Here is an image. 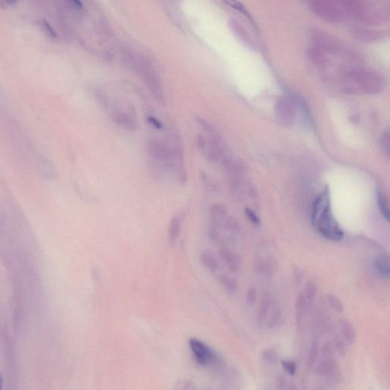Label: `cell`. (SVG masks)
Instances as JSON below:
<instances>
[{"mask_svg":"<svg viewBox=\"0 0 390 390\" xmlns=\"http://www.w3.org/2000/svg\"><path fill=\"white\" fill-rule=\"evenodd\" d=\"M147 150L157 171L171 175L180 185L187 183L183 143L178 133H170L165 142L157 138L149 139Z\"/></svg>","mask_w":390,"mask_h":390,"instance_id":"6da1fadb","label":"cell"},{"mask_svg":"<svg viewBox=\"0 0 390 390\" xmlns=\"http://www.w3.org/2000/svg\"><path fill=\"white\" fill-rule=\"evenodd\" d=\"M340 81L348 91L374 96L382 93L385 82L375 70L358 65H346L338 72Z\"/></svg>","mask_w":390,"mask_h":390,"instance_id":"7a4b0ae2","label":"cell"},{"mask_svg":"<svg viewBox=\"0 0 390 390\" xmlns=\"http://www.w3.org/2000/svg\"><path fill=\"white\" fill-rule=\"evenodd\" d=\"M312 223L319 233L331 241L339 242L344 237V232L334 218L331 210L330 193L326 187L313 204Z\"/></svg>","mask_w":390,"mask_h":390,"instance_id":"3957f363","label":"cell"},{"mask_svg":"<svg viewBox=\"0 0 390 390\" xmlns=\"http://www.w3.org/2000/svg\"><path fill=\"white\" fill-rule=\"evenodd\" d=\"M196 120L204 132V135L201 134L197 140L198 149L210 163H222L230 154L222 138L210 123L201 118Z\"/></svg>","mask_w":390,"mask_h":390,"instance_id":"277c9868","label":"cell"},{"mask_svg":"<svg viewBox=\"0 0 390 390\" xmlns=\"http://www.w3.org/2000/svg\"><path fill=\"white\" fill-rule=\"evenodd\" d=\"M124 61L142 76L148 90L155 99L164 101V90L161 77L154 65L141 54L131 50L126 54Z\"/></svg>","mask_w":390,"mask_h":390,"instance_id":"5b68a950","label":"cell"},{"mask_svg":"<svg viewBox=\"0 0 390 390\" xmlns=\"http://www.w3.org/2000/svg\"><path fill=\"white\" fill-rule=\"evenodd\" d=\"M309 9L321 19L332 24H339L349 19L344 1L315 0L310 2Z\"/></svg>","mask_w":390,"mask_h":390,"instance_id":"8992f818","label":"cell"},{"mask_svg":"<svg viewBox=\"0 0 390 390\" xmlns=\"http://www.w3.org/2000/svg\"><path fill=\"white\" fill-rule=\"evenodd\" d=\"M296 103L291 96H280L274 105L276 118L282 125H292L296 120Z\"/></svg>","mask_w":390,"mask_h":390,"instance_id":"52a82bcc","label":"cell"},{"mask_svg":"<svg viewBox=\"0 0 390 390\" xmlns=\"http://www.w3.org/2000/svg\"><path fill=\"white\" fill-rule=\"evenodd\" d=\"M190 349L197 363L202 366H210L216 361V355L211 348L198 338H191L188 341Z\"/></svg>","mask_w":390,"mask_h":390,"instance_id":"ba28073f","label":"cell"},{"mask_svg":"<svg viewBox=\"0 0 390 390\" xmlns=\"http://www.w3.org/2000/svg\"><path fill=\"white\" fill-rule=\"evenodd\" d=\"M112 119L118 125L127 130L132 131L137 127V120L135 115L130 111L124 109V107L117 106L112 109Z\"/></svg>","mask_w":390,"mask_h":390,"instance_id":"9c48e42d","label":"cell"},{"mask_svg":"<svg viewBox=\"0 0 390 390\" xmlns=\"http://www.w3.org/2000/svg\"><path fill=\"white\" fill-rule=\"evenodd\" d=\"M229 29H231L232 33L235 34V37L242 42L248 48H251V49H255V44L252 39V36L249 34L248 31L246 30V28L243 26L242 23L237 21L236 19L234 18H230L229 21Z\"/></svg>","mask_w":390,"mask_h":390,"instance_id":"30bf717a","label":"cell"},{"mask_svg":"<svg viewBox=\"0 0 390 390\" xmlns=\"http://www.w3.org/2000/svg\"><path fill=\"white\" fill-rule=\"evenodd\" d=\"M352 36L360 41L374 42L384 37L385 33L380 30L366 29L363 27H355L351 30Z\"/></svg>","mask_w":390,"mask_h":390,"instance_id":"8fae6325","label":"cell"},{"mask_svg":"<svg viewBox=\"0 0 390 390\" xmlns=\"http://www.w3.org/2000/svg\"><path fill=\"white\" fill-rule=\"evenodd\" d=\"M220 258L231 272L239 271L241 266V258L238 254L227 248H223L220 251Z\"/></svg>","mask_w":390,"mask_h":390,"instance_id":"7c38bea8","label":"cell"},{"mask_svg":"<svg viewBox=\"0 0 390 390\" xmlns=\"http://www.w3.org/2000/svg\"><path fill=\"white\" fill-rule=\"evenodd\" d=\"M338 373V366L335 359L322 358L315 367V374L319 377H333Z\"/></svg>","mask_w":390,"mask_h":390,"instance_id":"4fadbf2b","label":"cell"},{"mask_svg":"<svg viewBox=\"0 0 390 390\" xmlns=\"http://www.w3.org/2000/svg\"><path fill=\"white\" fill-rule=\"evenodd\" d=\"M210 227L221 229L223 223L227 216V210L225 206L221 204H214L210 207Z\"/></svg>","mask_w":390,"mask_h":390,"instance_id":"5bb4252c","label":"cell"},{"mask_svg":"<svg viewBox=\"0 0 390 390\" xmlns=\"http://www.w3.org/2000/svg\"><path fill=\"white\" fill-rule=\"evenodd\" d=\"M201 261L202 265L211 273L215 277H219L220 272L219 263L215 254L210 249L204 250L201 255Z\"/></svg>","mask_w":390,"mask_h":390,"instance_id":"9a60e30c","label":"cell"},{"mask_svg":"<svg viewBox=\"0 0 390 390\" xmlns=\"http://www.w3.org/2000/svg\"><path fill=\"white\" fill-rule=\"evenodd\" d=\"M339 326L340 335L342 337L343 339L345 341L347 344L352 345L356 341L357 333L355 330V326L352 325L349 320L346 319H341L338 322Z\"/></svg>","mask_w":390,"mask_h":390,"instance_id":"2e32d148","label":"cell"},{"mask_svg":"<svg viewBox=\"0 0 390 390\" xmlns=\"http://www.w3.org/2000/svg\"><path fill=\"white\" fill-rule=\"evenodd\" d=\"M272 309L271 299L268 295H264L261 299L258 313H257V322L259 326H263L266 323L270 312Z\"/></svg>","mask_w":390,"mask_h":390,"instance_id":"e0dca14e","label":"cell"},{"mask_svg":"<svg viewBox=\"0 0 390 390\" xmlns=\"http://www.w3.org/2000/svg\"><path fill=\"white\" fill-rule=\"evenodd\" d=\"M222 227L227 241H232L240 232V223L234 216L226 218L225 221L223 223Z\"/></svg>","mask_w":390,"mask_h":390,"instance_id":"ac0fdd59","label":"cell"},{"mask_svg":"<svg viewBox=\"0 0 390 390\" xmlns=\"http://www.w3.org/2000/svg\"><path fill=\"white\" fill-rule=\"evenodd\" d=\"M307 300L304 297V293H299L296 299V327L298 330H302L304 326V314H305Z\"/></svg>","mask_w":390,"mask_h":390,"instance_id":"d6986e66","label":"cell"},{"mask_svg":"<svg viewBox=\"0 0 390 390\" xmlns=\"http://www.w3.org/2000/svg\"><path fill=\"white\" fill-rule=\"evenodd\" d=\"M181 228H182V221L179 216H173L170 221L168 226V242L170 244L173 245L177 241L179 235H180Z\"/></svg>","mask_w":390,"mask_h":390,"instance_id":"ffe728a7","label":"cell"},{"mask_svg":"<svg viewBox=\"0 0 390 390\" xmlns=\"http://www.w3.org/2000/svg\"><path fill=\"white\" fill-rule=\"evenodd\" d=\"M377 272L385 277H389L390 274L389 258L387 255H380L376 258L374 262Z\"/></svg>","mask_w":390,"mask_h":390,"instance_id":"44dd1931","label":"cell"},{"mask_svg":"<svg viewBox=\"0 0 390 390\" xmlns=\"http://www.w3.org/2000/svg\"><path fill=\"white\" fill-rule=\"evenodd\" d=\"M282 319H283V316H282L281 310H280L279 307H275L271 309L265 324H266L267 328H268V329H276V328L278 327L280 325V323L282 322Z\"/></svg>","mask_w":390,"mask_h":390,"instance_id":"7402d4cb","label":"cell"},{"mask_svg":"<svg viewBox=\"0 0 390 390\" xmlns=\"http://www.w3.org/2000/svg\"><path fill=\"white\" fill-rule=\"evenodd\" d=\"M377 203L380 213L386 221H389L390 218L389 201L386 194L380 190L377 191Z\"/></svg>","mask_w":390,"mask_h":390,"instance_id":"603a6c76","label":"cell"},{"mask_svg":"<svg viewBox=\"0 0 390 390\" xmlns=\"http://www.w3.org/2000/svg\"><path fill=\"white\" fill-rule=\"evenodd\" d=\"M218 279H219L221 285L227 293H229V295H234L236 293L237 290H238V285H237L236 280L235 279L221 274H220Z\"/></svg>","mask_w":390,"mask_h":390,"instance_id":"cb8c5ba5","label":"cell"},{"mask_svg":"<svg viewBox=\"0 0 390 390\" xmlns=\"http://www.w3.org/2000/svg\"><path fill=\"white\" fill-rule=\"evenodd\" d=\"M317 292V285H316V282L313 281V280H309L306 284L304 292L302 293H304V297H305L307 302H311L314 300Z\"/></svg>","mask_w":390,"mask_h":390,"instance_id":"d4e9b609","label":"cell"},{"mask_svg":"<svg viewBox=\"0 0 390 390\" xmlns=\"http://www.w3.org/2000/svg\"><path fill=\"white\" fill-rule=\"evenodd\" d=\"M332 344H333L335 351H336L340 357L345 356L348 352L347 343L343 339L340 334H336L335 335L334 342Z\"/></svg>","mask_w":390,"mask_h":390,"instance_id":"484cf974","label":"cell"},{"mask_svg":"<svg viewBox=\"0 0 390 390\" xmlns=\"http://www.w3.org/2000/svg\"><path fill=\"white\" fill-rule=\"evenodd\" d=\"M319 344H318L317 341H313L311 346H310L308 357H307V366H308L309 369H312L316 364L318 355H319Z\"/></svg>","mask_w":390,"mask_h":390,"instance_id":"4316f807","label":"cell"},{"mask_svg":"<svg viewBox=\"0 0 390 390\" xmlns=\"http://www.w3.org/2000/svg\"><path fill=\"white\" fill-rule=\"evenodd\" d=\"M262 359L264 363L270 366H274L278 363V355L273 349H265L262 352Z\"/></svg>","mask_w":390,"mask_h":390,"instance_id":"83f0119b","label":"cell"},{"mask_svg":"<svg viewBox=\"0 0 390 390\" xmlns=\"http://www.w3.org/2000/svg\"><path fill=\"white\" fill-rule=\"evenodd\" d=\"M326 299H327L330 307L335 311L338 312V313H342L344 311V305L336 295L333 294V293H329L326 296Z\"/></svg>","mask_w":390,"mask_h":390,"instance_id":"f1b7e54d","label":"cell"},{"mask_svg":"<svg viewBox=\"0 0 390 390\" xmlns=\"http://www.w3.org/2000/svg\"><path fill=\"white\" fill-rule=\"evenodd\" d=\"M321 355L323 359H335V349L332 341H327L321 349Z\"/></svg>","mask_w":390,"mask_h":390,"instance_id":"f546056e","label":"cell"},{"mask_svg":"<svg viewBox=\"0 0 390 390\" xmlns=\"http://www.w3.org/2000/svg\"><path fill=\"white\" fill-rule=\"evenodd\" d=\"M202 176V182L203 183H204V188H205L206 191H207V192H213V191H216L218 186H216L214 181L212 180V179L206 174H202V176Z\"/></svg>","mask_w":390,"mask_h":390,"instance_id":"4dcf8cb0","label":"cell"},{"mask_svg":"<svg viewBox=\"0 0 390 390\" xmlns=\"http://www.w3.org/2000/svg\"><path fill=\"white\" fill-rule=\"evenodd\" d=\"M281 366L285 372L288 373L289 375L294 376L296 372V364L292 360H281Z\"/></svg>","mask_w":390,"mask_h":390,"instance_id":"1f68e13d","label":"cell"},{"mask_svg":"<svg viewBox=\"0 0 390 390\" xmlns=\"http://www.w3.org/2000/svg\"><path fill=\"white\" fill-rule=\"evenodd\" d=\"M380 145H381L383 153L389 157V132L386 131L382 135L381 140H380Z\"/></svg>","mask_w":390,"mask_h":390,"instance_id":"d6a6232c","label":"cell"},{"mask_svg":"<svg viewBox=\"0 0 390 390\" xmlns=\"http://www.w3.org/2000/svg\"><path fill=\"white\" fill-rule=\"evenodd\" d=\"M245 213H246V216H247L249 221L252 223V224L255 226H259L261 224L260 218H258V215L252 210V209L246 207L245 209Z\"/></svg>","mask_w":390,"mask_h":390,"instance_id":"836d02e7","label":"cell"},{"mask_svg":"<svg viewBox=\"0 0 390 390\" xmlns=\"http://www.w3.org/2000/svg\"><path fill=\"white\" fill-rule=\"evenodd\" d=\"M246 302L249 305L252 306L255 304L257 299V291L255 288H250L246 293Z\"/></svg>","mask_w":390,"mask_h":390,"instance_id":"e575fe53","label":"cell"},{"mask_svg":"<svg viewBox=\"0 0 390 390\" xmlns=\"http://www.w3.org/2000/svg\"><path fill=\"white\" fill-rule=\"evenodd\" d=\"M192 386V383L188 380H181L176 384L174 390H191Z\"/></svg>","mask_w":390,"mask_h":390,"instance_id":"d590c367","label":"cell"},{"mask_svg":"<svg viewBox=\"0 0 390 390\" xmlns=\"http://www.w3.org/2000/svg\"><path fill=\"white\" fill-rule=\"evenodd\" d=\"M147 121L149 124H151L152 127L154 128L157 129V130H162L163 127V124L159 121L157 118H154V117H148Z\"/></svg>","mask_w":390,"mask_h":390,"instance_id":"8d00e7d4","label":"cell"},{"mask_svg":"<svg viewBox=\"0 0 390 390\" xmlns=\"http://www.w3.org/2000/svg\"><path fill=\"white\" fill-rule=\"evenodd\" d=\"M285 384H286V382H285V377L283 376H280L278 377V380H277V390H285Z\"/></svg>","mask_w":390,"mask_h":390,"instance_id":"74e56055","label":"cell"},{"mask_svg":"<svg viewBox=\"0 0 390 390\" xmlns=\"http://www.w3.org/2000/svg\"><path fill=\"white\" fill-rule=\"evenodd\" d=\"M288 390H298L297 386H296V383H295L294 382L291 381V383H289Z\"/></svg>","mask_w":390,"mask_h":390,"instance_id":"f35d334b","label":"cell"},{"mask_svg":"<svg viewBox=\"0 0 390 390\" xmlns=\"http://www.w3.org/2000/svg\"><path fill=\"white\" fill-rule=\"evenodd\" d=\"M3 377H2V374H0V390L3 389Z\"/></svg>","mask_w":390,"mask_h":390,"instance_id":"ab89813d","label":"cell"}]
</instances>
